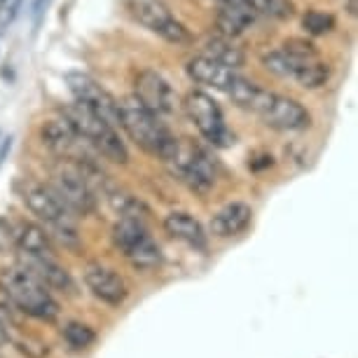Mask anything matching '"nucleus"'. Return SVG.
Segmentation results:
<instances>
[{
	"label": "nucleus",
	"instance_id": "f257e3e1",
	"mask_svg": "<svg viewBox=\"0 0 358 358\" xmlns=\"http://www.w3.org/2000/svg\"><path fill=\"white\" fill-rule=\"evenodd\" d=\"M227 96L239 108L258 115L262 122L276 131H300L312 124V115L307 113V108L297 103L295 99L262 90V87L241 76H236L234 83L229 85Z\"/></svg>",
	"mask_w": 358,
	"mask_h": 358
},
{
	"label": "nucleus",
	"instance_id": "f03ea898",
	"mask_svg": "<svg viewBox=\"0 0 358 358\" xmlns=\"http://www.w3.org/2000/svg\"><path fill=\"white\" fill-rule=\"evenodd\" d=\"M262 66L279 78L295 80L305 90H319L328 83L330 69L316 52V47L305 40H288L281 50L262 54Z\"/></svg>",
	"mask_w": 358,
	"mask_h": 358
},
{
	"label": "nucleus",
	"instance_id": "7ed1b4c3",
	"mask_svg": "<svg viewBox=\"0 0 358 358\" xmlns=\"http://www.w3.org/2000/svg\"><path fill=\"white\" fill-rule=\"evenodd\" d=\"M0 290L8 300L24 314L40 321H54L59 314V305L52 297L50 288L38 279L26 265L8 267L0 272Z\"/></svg>",
	"mask_w": 358,
	"mask_h": 358
},
{
	"label": "nucleus",
	"instance_id": "20e7f679",
	"mask_svg": "<svg viewBox=\"0 0 358 358\" xmlns=\"http://www.w3.org/2000/svg\"><path fill=\"white\" fill-rule=\"evenodd\" d=\"M173 178L185 183L192 192L206 194L215 183V166L206 150L187 138H173L159 157Z\"/></svg>",
	"mask_w": 358,
	"mask_h": 358
},
{
	"label": "nucleus",
	"instance_id": "39448f33",
	"mask_svg": "<svg viewBox=\"0 0 358 358\" xmlns=\"http://www.w3.org/2000/svg\"><path fill=\"white\" fill-rule=\"evenodd\" d=\"M117 124L129 134V138L141 150L162 157L171 145V131L162 124L159 115L148 110L136 96H127L117 103Z\"/></svg>",
	"mask_w": 358,
	"mask_h": 358
},
{
	"label": "nucleus",
	"instance_id": "423d86ee",
	"mask_svg": "<svg viewBox=\"0 0 358 358\" xmlns=\"http://www.w3.org/2000/svg\"><path fill=\"white\" fill-rule=\"evenodd\" d=\"M64 117L69 120L71 127L92 145L94 152L101 157L115 162V164H127L129 162V150H127L124 141L115 131L110 122H106L101 115L87 110L80 103H73L64 110Z\"/></svg>",
	"mask_w": 358,
	"mask_h": 358
},
{
	"label": "nucleus",
	"instance_id": "0eeeda50",
	"mask_svg": "<svg viewBox=\"0 0 358 358\" xmlns=\"http://www.w3.org/2000/svg\"><path fill=\"white\" fill-rule=\"evenodd\" d=\"M24 201L33 215H38L40 220H45V225H50L52 234H57V239L64 246H80V234L76 220H73V211L59 199V194L50 185L29 183L24 190Z\"/></svg>",
	"mask_w": 358,
	"mask_h": 358
},
{
	"label": "nucleus",
	"instance_id": "6e6552de",
	"mask_svg": "<svg viewBox=\"0 0 358 358\" xmlns=\"http://www.w3.org/2000/svg\"><path fill=\"white\" fill-rule=\"evenodd\" d=\"M113 244L136 269H155L159 267L162 253L159 246L148 234L143 220L122 218L113 227Z\"/></svg>",
	"mask_w": 358,
	"mask_h": 358
},
{
	"label": "nucleus",
	"instance_id": "1a4fd4ad",
	"mask_svg": "<svg viewBox=\"0 0 358 358\" xmlns=\"http://www.w3.org/2000/svg\"><path fill=\"white\" fill-rule=\"evenodd\" d=\"M183 108H185L187 117L192 120L194 127H197L199 134L208 143H213L218 148L234 143V136L227 129L220 106L215 103L213 96H208L206 92H190L183 99Z\"/></svg>",
	"mask_w": 358,
	"mask_h": 358
},
{
	"label": "nucleus",
	"instance_id": "9d476101",
	"mask_svg": "<svg viewBox=\"0 0 358 358\" xmlns=\"http://www.w3.org/2000/svg\"><path fill=\"white\" fill-rule=\"evenodd\" d=\"M52 190L59 194V199L71 208L73 213L90 215L96 211V192L92 190L85 176L73 162H64L52 173Z\"/></svg>",
	"mask_w": 358,
	"mask_h": 358
},
{
	"label": "nucleus",
	"instance_id": "9b49d317",
	"mask_svg": "<svg viewBox=\"0 0 358 358\" xmlns=\"http://www.w3.org/2000/svg\"><path fill=\"white\" fill-rule=\"evenodd\" d=\"M129 10L138 24H143L148 31L157 33L166 43H171V45L192 43L190 31H187L178 19H173L171 12L162 3H157V0H134V3H129Z\"/></svg>",
	"mask_w": 358,
	"mask_h": 358
},
{
	"label": "nucleus",
	"instance_id": "f8f14e48",
	"mask_svg": "<svg viewBox=\"0 0 358 358\" xmlns=\"http://www.w3.org/2000/svg\"><path fill=\"white\" fill-rule=\"evenodd\" d=\"M64 78H66V85H69V92L73 94V99H76V103L101 115L106 122L117 124V101H115L96 80L83 71H69Z\"/></svg>",
	"mask_w": 358,
	"mask_h": 358
},
{
	"label": "nucleus",
	"instance_id": "ddd939ff",
	"mask_svg": "<svg viewBox=\"0 0 358 358\" xmlns=\"http://www.w3.org/2000/svg\"><path fill=\"white\" fill-rule=\"evenodd\" d=\"M43 143L50 148V150L62 157L64 162H85L92 159V145L80 136V134L73 129L71 122L66 117L59 120H50V122L43 124Z\"/></svg>",
	"mask_w": 358,
	"mask_h": 358
},
{
	"label": "nucleus",
	"instance_id": "4468645a",
	"mask_svg": "<svg viewBox=\"0 0 358 358\" xmlns=\"http://www.w3.org/2000/svg\"><path fill=\"white\" fill-rule=\"evenodd\" d=\"M148 110L164 115L171 113L176 106V94L171 90V85L166 83L159 73L155 71H143L136 78V94H134Z\"/></svg>",
	"mask_w": 358,
	"mask_h": 358
},
{
	"label": "nucleus",
	"instance_id": "2eb2a0df",
	"mask_svg": "<svg viewBox=\"0 0 358 358\" xmlns=\"http://www.w3.org/2000/svg\"><path fill=\"white\" fill-rule=\"evenodd\" d=\"M85 283L101 302H106L110 307H120L129 295L122 276L101 265H90L85 269Z\"/></svg>",
	"mask_w": 358,
	"mask_h": 358
},
{
	"label": "nucleus",
	"instance_id": "dca6fc26",
	"mask_svg": "<svg viewBox=\"0 0 358 358\" xmlns=\"http://www.w3.org/2000/svg\"><path fill=\"white\" fill-rule=\"evenodd\" d=\"M251 220H253V208L244 204V201H232V204L222 206L213 215L211 222H208V229H211V234L220 236V239H229V236L246 232L251 227Z\"/></svg>",
	"mask_w": 358,
	"mask_h": 358
},
{
	"label": "nucleus",
	"instance_id": "f3484780",
	"mask_svg": "<svg viewBox=\"0 0 358 358\" xmlns=\"http://www.w3.org/2000/svg\"><path fill=\"white\" fill-rule=\"evenodd\" d=\"M187 76H190L194 83L213 87V90H220L227 94L229 85L234 83L236 73L232 69H227V66H222L218 62H213V59L201 57L199 54V57H194L187 62Z\"/></svg>",
	"mask_w": 358,
	"mask_h": 358
},
{
	"label": "nucleus",
	"instance_id": "a211bd4d",
	"mask_svg": "<svg viewBox=\"0 0 358 358\" xmlns=\"http://www.w3.org/2000/svg\"><path fill=\"white\" fill-rule=\"evenodd\" d=\"M15 246L26 255V260L54 258V246L50 234L36 222H19L15 227Z\"/></svg>",
	"mask_w": 358,
	"mask_h": 358
},
{
	"label": "nucleus",
	"instance_id": "6ab92c4d",
	"mask_svg": "<svg viewBox=\"0 0 358 358\" xmlns=\"http://www.w3.org/2000/svg\"><path fill=\"white\" fill-rule=\"evenodd\" d=\"M164 229H166L169 236L183 241V244H187V246H194V248H204L206 246V234H204L201 222L194 218V215L185 213V211L169 213L164 218Z\"/></svg>",
	"mask_w": 358,
	"mask_h": 358
},
{
	"label": "nucleus",
	"instance_id": "aec40b11",
	"mask_svg": "<svg viewBox=\"0 0 358 358\" xmlns=\"http://www.w3.org/2000/svg\"><path fill=\"white\" fill-rule=\"evenodd\" d=\"M26 267L45 283L47 288H57L62 293L73 295L76 293V281L66 269L59 265L57 258H40V260H26Z\"/></svg>",
	"mask_w": 358,
	"mask_h": 358
},
{
	"label": "nucleus",
	"instance_id": "412c9836",
	"mask_svg": "<svg viewBox=\"0 0 358 358\" xmlns=\"http://www.w3.org/2000/svg\"><path fill=\"white\" fill-rule=\"evenodd\" d=\"M201 57L213 59V62L227 66V69H232V71L244 66V52H241L239 47H234L232 38L220 36V33L206 36L201 40Z\"/></svg>",
	"mask_w": 358,
	"mask_h": 358
},
{
	"label": "nucleus",
	"instance_id": "4be33fe9",
	"mask_svg": "<svg viewBox=\"0 0 358 358\" xmlns=\"http://www.w3.org/2000/svg\"><path fill=\"white\" fill-rule=\"evenodd\" d=\"M255 15L246 5H222L218 12V19H215V26H218L220 36L234 38L239 33H244L248 26L253 24Z\"/></svg>",
	"mask_w": 358,
	"mask_h": 358
},
{
	"label": "nucleus",
	"instance_id": "5701e85b",
	"mask_svg": "<svg viewBox=\"0 0 358 358\" xmlns=\"http://www.w3.org/2000/svg\"><path fill=\"white\" fill-rule=\"evenodd\" d=\"M106 199L108 204L113 206L115 213H120L122 218H136V220H145V215H150L148 211V206L141 201L138 197H134V194L120 190V187H115L113 183L106 187Z\"/></svg>",
	"mask_w": 358,
	"mask_h": 358
},
{
	"label": "nucleus",
	"instance_id": "b1692460",
	"mask_svg": "<svg viewBox=\"0 0 358 358\" xmlns=\"http://www.w3.org/2000/svg\"><path fill=\"white\" fill-rule=\"evenodd\" d=\"M244 5L253 15L269 19H290L293 17V3L290 0H244Z\"/></svg>",
	"mask_w": 358,
	"mask_h": 358
},
{
	"label": "nucleus",
	"instance_id": "393cba45",
	"mask_svg": "<svg viewBox=\"0 0 358 358\" xmlns=\"http://www.w3.org/2000/svg\"><path fill=\"white\" fill-rule=\"evenodd\" d=\"M64 340L76 351H83V349H90L92 344L96 342V333H94L90 326H85V323L71 321L69 326L64 328Z\"/></svg>",
	"mask_w": 358,
	"mask_h": 358
},
{
	"label": "nucleus",
	"instance_id": "a878e982",
	"mask_svg": "<svg viewBox=\"0 0 358 358\" xmlns=\"http://www.w3.org/2000/svg\"><path fill=\"white\" fill-rule=\"evenodd\" d=\"M302 24H305V29L309 33H314V36H323V33H328V31L335 29L333 15H326V12H319V10L307 12L305 19H302Z\"/></svg>",
	"mask_w": 358,
	"mask_h": 358
},
{
	"label": "nucleus",
	"instance_id": "bb28decb",
	"mask_svg": "<svg viewBox=\"0 0 358 358\" xmlns=\"http://www.w3.org/2000/svg\"><path fill=\"white\" fill-rule=\"evenodd\" d=\"M22 3L24 0H0V31L15 22L19 10H22Z\"/></svg>",
	"mask_w": 358,
	"mask_h": 358
},
{
	"label": "nucleus",
	"instance_id": "cd10ccee",
	"mask_svg": "<svg viewBox=\"0 0 358 358\" xmlns=\"http://www.w3.org/2000/svg\"><path fill=\"white\" fill-rule=\"evenodd\" d=\"M10 246H15V229L5 220H0V251H5Z\"/></svg>",
	"mask_w": 358,
	"mask_h": 358
},
{
	"label": "nucleus",
	"instance_id": "c85d7f7f",
	"mask_svg": "<svg viewBox=\"0 0 358 358\" xmlns=\"http://www.w3.org/2000/svg\"><path fill=\"white\" fill-rule=\"evenodd\" d=\"M10 342V333H8V326H5L3 321H0V347H5V344Z\"/></svg>",
	"mask_w": 358,
	"mask_h": 358
},
{
	"label": "nucleus",
	"instance_id": "c756f323",
	"mask_svg": "<svg viewBox=\"0 0 358 358\" xmlns=\"http://www.w3.org/2000/svg\"><path fill=\"white\" fill-rule=\"evenodd\" d=\"M220 5H244V0H218Z\"/></svg>",
	"mask_w": 358,
	"mask_h": 358
}]
</instances>
